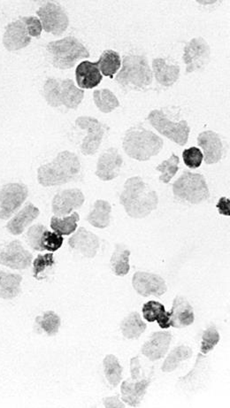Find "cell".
Returning <instances> with one entry per match:
<instances>
[{
	"label": "cell",
	"mask_w": 230,
	"mask_h": 408,
	"mask_svg": "<svg viewBox=\"0 0 230 408\" xmlns=\"http://www.w3.org/2000/svg\"><path fill=\"white\" fill-rule=\"evenodd\" d=\"M119 203L129 217L144 219L157 208L159 196L143 178L137 175L126 180Z\"/></svg>",
	"instance_id": "cell-1"
},
{
	"label": "cell",
	"mask_w": 230,
	"mask_h": 408,
	"mask_svg": "<svg viewBox=\"0 0 230 408\" xmlns=\"http://www.w3.org/2000/svg\"><path fill=\"white\" fill-rule=\"evenodd\" d=\"M81 168L78 156L70 150H63L52 162L40 166L37 169V181L43 187L61 186L74 181Z\"/></svg>",
	"instance_id": "cell-2"
},
{
	"label": "cell",
	"mask_w": 230,
	"mask_h": 408,
	"mask_svg": "<svg viewBox=\"0 0 230 408\" xmlns=\"http://www.w3.org/2000/svg\"><path fill=\"white\" fill-rule=\"evenodd\" d=\"M163 146L162 137L142 126L129 128L122 142L126 155L138 162L149 161L162 152Z\"/></svg>",
	"instance_id": "cell-3"
},
{
	"label": "cell",
	"mask_w": 230,
	"mask_h": 408,
	"mask_svg": "<svg viewBox=\"0 0 230 408\" xmlns=\"http://www.w3.org/2000/svg\"><path fill=\"white\" fill-rule=\"evenodd\" d=\"M122 64V68L115 77L119 86L131 90H144L153 84V70L146 56H125Z\"/></svg>",
	"instance_id": "cell-4"
},
{
	"label": "cell",
	"mask_w": 230,
	"mask_h": 408,
	"mask_svg": "<svg viewBox=\"0 0 230 408\" xmlns=\"http://www.w3.org/2000/svg\"><path fill=\"white\" fill-rule=\"evenodd\" d=\"M52 56L53 67L66 70L73 68L81 59L90 58V52L77 37H67L52 41L46 46Z\"/></svg>",
	"instance_id": "cell-5"
},
{
	"label": "cell",
	"mask_w": 230,
	"mask_h": 408,
	"mask_svg": "<svg viewBox=\"0 0 230 408\" xmlns=\"http://www.w3.org/2000/svg\"><path fill=\"white\" fill-rule=\"evenodd\" d=\"M173 193L182 202L198 205L209 200L210 191L203 175L184 171L173 184Z\"/></svg>",
	"instance_id": "cell-6"
},
{
	"label": "cell",
	"mask_w": 230,
	"mask_h": 408,
	"mask_svg": "<svg viewBox=\"0 0 230 408\" xmlns=\"http://www.w3.org/2000/svg\"><path fill=\"white\" fill-rule=\"evenodd\" d=\"M148 122L162 136L169 138L180 146H184L190 137L191 127L187 121H170L162 110H153L148 115Z\"/></svg>",
	"instance_id": "cell-7"
},
{
	"label": "cell",
	"mask_w": 230,
	"mask_h": 408,
	"mask_svg": "<svg viewBox=\"0 0 230 408\" xmlns=\"http://www.w3.org/2000/svg\"><path fill=\"white\" fill-rule=\"evenodd\" d=\"M75 125L87 131V136L81 144L82 153L86 156L95 155L105 137L106 125L91 116H80L75 120Z\"/></svg>",
	"instance_id": "cell-8"
},
{
	"label": "cell",
	"mask_w": 230,
	"mask_h": 408,
	"mask_svg": "<svg viewBox=\"0 0 230 408\" xmlns=\"http://www.w3.org/2000/svg\"><path fill=\"white\" fill-rule=\"evenodd\" d=\"M43 30L53 36H61L69 26V18L64 8L58 3L47 2L37 11Z\"/></svg>",
	"instance_id": "cell-9"
},
{
	"label": "cell",
	"mask_w": 230,
	"mask_h": 408,
	"mask_svg": "<svg viewBox=\"0 0 230 408\" xmlns=\"http://www.w3.org/2000/svg\"><path fill=\"white\" fill-rule=\"evenodd\" d=\"M186 73L203 70L211 61V48L207 41L202 37H195L185 46L184 56Z\"/></svg>",
	"instance_id": "cell-10"
},
{
	"label": "cell",
	"mask_w": 230,
	"mask_h": 408,
	"mask_svg": "<svg viewBox=\"0 0 230 408\" xmlns=\"http://www.w3.org/2000/svg\"><path fill=\"white\" fill-rule=\"evenodd\" d=\"M28 196V188L26 184H5L0 190V219H10L23 205Z\"/></svg>",
	"instance_id": "cell-11"
},
{
	"label": "cell",
	"mask_w": 230,
	"mask_h": 408,
	"mask_svg": "<svg viewBox=\"0 0 230 408\" xmlns=\"http://www.w3.org/2000/svg\"><path fill=\"white\" fill-rule=\"evenodd\" d=\"M33 262L32 253L25 249L20 240L10 242L0 253V264L9 269L23 271Z\"/></svg>",
	"instance_id": "cell-12"
},
{
	"label": "cell",
	"mask_w": 230,
	"mask_h": 408,
	"mask_svg": "<svg viewBox=\"0 0 230 408\" xmlns=\"http://www.w3.org/2000/svg\"><path fill=\"white\" fill-rule=\"evenodd\" d=\"M134 290L142 297H160L168 291L166 282L162 276L152 273L137 272L132 278Z\"/></svg>",
	"instance_id": "cell-13"
},
{
	"label": "cell",
	"mask_w": 230,
	"mask_h": 408,
	"mask_svg": "<svg viewBox=\"0 0 230 408\" xmlns=\"http://www.w3.org/2000/svg\"><path fill=\"white\" fill-rule=\"evenodd\" d=\"M85 196L80 189H67L57 193L52 202V213L57 217H65L75 210L81 208Z\"/></svg>",
	"instance_id": "cell-14"
},
{
	"label": "cell",
	"mask_w": 230,
	"mask_h": 408,
	"mask_svg": "<svg viewBox=\"0 0 230 408\" xmlns=\"http://www.w3.org/2000/svg\"><path fill=\"white\" fill-rule=\"evenodd\" d=\"M124 165V158L115 147H110L97 159L96 177L99 180L109 182L119 177Z\"/></svg>",
	"instance_id": "cell-15"
},
{
	"label": "cell",
	"mask_w": 230,
	"mask_h": 408,
	"mask_svg": "<svg viewBox=\"0 0 230 408\" xmlns=\"http://www.w3.org/2000/svg\"><path fill=\"white\" fill-rule=\"evenodd\" d=\"M198 144L203 150L206 164H216L222 161L224 155V146L218 133L213 130L203 131L198 135Z\"/></svg>",
	"instance_id": "cell-16"
},
{
	"label": "cell",
	"mask_w": 230,
	"mask_h": 408,
	"mask_svg": "<svg viewBox=\"0 0 230 408\" xmlns=\"http://www.w3.org/2000/svg\"><path fill=\"white\" fill-rule=\"evenodd\" d=\"M68 246L86 258L93 259L100 247V240L97 235L80 227L68 240Z\"/></svg>",
	"instance_id": "cell-17"
},
{
	"label": "cell",
	"mask_w": 230,
	"mask_h": 408,
	"mask_svg": "<svg viewBox=\"0 0 230 408\" xmlns=\"http://www.w3.org/2000/svg\"><path fill=\"white\" fill-rule=\"evenodd\" d=\"M31 37L23 21H12L6 27L3 45L8 52H17L30 45Z\"/></svg>",
	"instance_id": "cell-18"
},
{
	"label": "cell",
	"mask_w": 230,
	"mask_h": 408,
	"mask_svg": "<svg viewBox=\"0 0 230 408\" xmlns=\"http://www.w3.org/2000/svg\"><path fill=\"white\" fill-rule=\"evenodd\" d=\"M171 340L170 332H154L142 347V353L153 362L162 359L168 353Z\"/></svg>",
	"instance_id": "cell-19"
},
{
	"label": "cell",
	"mask_w": 230,
	"mask_h": 408,
	"mask_svg": "<svg viewBox=\"0 0 230 408\" xmlns=\"http://www.w3.org/2000/svg\"><path fill=\"white\" fill-rule=\"evenodd\" d=\"M75 78L79 88L82 90L93 89L102 83L103 75L97 62L82 61L75 69Z\"/></svg>",
	"instance_id": "cell-20"
},
{
	"label": "cell",
	"mask_w": 230,
	"mask_h": 408,
	"mask_svg": "<svg viewBox=\"0 0 230 408\" xmlns=\"http://www.w3.org/2000/svg\"><path fill=\"white\" fill-rule=\"evenodd\" d=\"M39 215L40 210L32 203L28 202L21 211H19L14 217L10 219V221L6 224V230L12 236H19V235L23 233L26 228L32 224Z\"/></svg>",
	"instance_id": "cell-21"
},
{
	"label": "cell",
	"mask_w": 230,
	"mask_h": 408,
	"mask_svg": "<svg viewBox=\"0 0 230 408\" xmlns=\"http://www.w3.org/2000/svg\"><path fill=\"white\" fill-rule=\"evenodd\" d=\"M171 327L184 328L190 326L194 322V311L187 300L184 297H175L171 312Z\"/></svg>",
	"instance_id": "cell-22"
},
{
	"label": "cell",
	"mask_w": 230,
	"mask_h": 408,
	"mask_svg": "<svg viewBox=\"0 0 230 408\" xmlns=\"http://www.w3.org/2000/svg\"><path fill=\"white\" fill-rule=\"evenodd\" d=\"M151 379L137 380L131 382L129 380L122 382L121 391L122 400L132 407L140 406L146 394L147 388L151 385Z\"/></svg>",
	"instance_id": "cell-23"
},
{
	"label": "cell",
	"mask_w": 230,
	"mask_h": 408,
	"mask_svg": "<svg viewBox=\"0 0 230 408\" xmlns=\"http://www.w3.org/2000/svg\"><path fill=\"white\" fill-rule=\"evenodd\" d=\"M180 72L181 69L178 65L169 64L165 59L157 58L153 61V74L160 86H174L179 79Z\"/></svg>",
	"instance_id": "cell-24"
},
{
	"label": "cell",
	"mask_w": 230,
	"mask_h": 408,
	"mask_svg": "<svg viewBox=\"0 0 230 408\" xmlns=\"http://www.w3.org/2000/svg\"><path fill=\"white\" fill-rule=\"evenodd\" d=\"M84 90L79 89L72 79H59V101L68 109H77L84 99Z\"/></svg>",
	"instance_id": "cell-25"
},
{
	"label": "cell",
	"mask_w": 230,
	"mask_h": 408,
	"mask_svg": "<svg viewBox=\"0 0 230 408\" xmlns=\"http://www.w3.org/2000/svg\"><path fill=\"white\" fill-rule=\"evenodd\" d=\"M23 276L0 271V299L14 300L21 293Z\"/></svg>",
	"instance_id": "cell-26"
},
{
	"label": "cell",
	"mask_w": 230,
	"mask_h": 408,
	"mask_svg": "<svg viewBox=\"0 0 230 408\" xmlns=\"http://www.w3.org/2000/svg\"><path fill=\"white\" fill-rule=\"evenodd\" d=\"M112 206L108 202L97 200L87 216V222L97 229H106L111 221Z\"/></svg>",
	"instance_id": "cell-27"
},
{
	"label": "cell",
	"mask_w": 230,
	"mask_h": 408,
	"mask_svg": "<svg viewBox=\"0 0 230 408\" xmlns=\"http://www.w3.org/2000/svg\"><path fill=\"white\" fill-rule=\"evenodd\" d=\"M146 323L137 312L131 313L121 323V331L128 340H138L146 331Z\"/></svg>",
	"instance_id": "cell-28"
},
{
	"label": "cell",
	"mask_w": 230,
	"mask_h": 408,
	"mask_svg": "<svg viewBox=\"0 0 230 408\" xmlns=\"http://www.w3.org/2000/svg\"><path fill=\"white\" fill-rule=\"evenodd\" d=\"M97 64H99V68L102 75L109 77L110 79H113L115 75L121 68V56L113 50H106L100 56Z\"/></svg>",
	"instance_id": "cell-29"
},
{
	"label": "cell",
	"mask_w": 230,
	"mask_h": 408,
	"mask_svg": "<svg viewBox=\"0 0 230 408\" xmlns=\"http://www.w3.org/2000/svg\"><path fill=\"white\" fill-rule=\"evenodd\" d=\"M93 100L97 108L104 114H110L121 106L117 97L109 89L94 90Z\"/></svg>",
	"instance_id": "cell-30"
},
{
	"label": "cell",
	"mask_w": 230,
	"mask_h": 408,
	"mask_svg": "<svg viewBox=\"0 0 230 408\" xmlns=\"http://www.w3.org/2000/svg\"><path fill=\"white\" fill-rule=\"evenodd\" d=\"M129 256L131 251L122 244H117L111 257L112 271L117 276H124L128 274L131 266H129Z\"/></svg>",
	"instance_id": "cell-31"
},
{
	"label": "cell",
	"mask_w": 230,
	"mask_h": 408,
	"mask_svg": "<svg viewBox=\"0 0 230 408\" xmlns=\"http://www.w3.org/2000/svg\"><path fill=\"white\" fill-rule=\"evenodd\" d=\"M80 220V215L77 212H74L71 215L66 217H57L52 216L51 219L52 230L61 236H69L75 233L77 230V222Z\"/></svg>",
	"instance_id": "cell-32"
},
{
	"label": "cell",
	"mask_w": 230,
	"mask_h": 408,
	"mask_svg": "<svg viewBox=\"0 0 230 408\" xmlns=\"http://www.w3.org/2000/svg\"><path fill=\"white\" fill-rule=\"evenodd\" d=\"M191 356L192 350L191 347H187V345H180L169 353V356L163 363L162 370L165 373L173 372L178 368L180 363L190 359Z\"/></svg>",
	"instance_id": "cell-33"
},
{
	"label": "cell",
	"mask_w": 230,
	"mask_h": 408,
	"mask_svg": "<svg viewBox=\"0 0 230 408\" xmlns=\"http://www.w3.org/2000/svg\"><path fill=\"white\" fill-rule=\"evenodd\" d=\"M104 371L109 384L116 387L122 378V367L113 354H108L104 359Z\"/></svg>",
	"instance_id": "cell-34"
},
{
	"label": "cell",
	"mask_w": 230,
	"mask_h": 408,
	"mask_svg": "<svg viewBox=\"0 0 230 408\" xmlns=\"http://www.w3.org/2000/svg\"><path fill=\"white\" fill-rule=\"evenodd\" d=\"M36 322L48 336H55L59 332L61 320L53 311H46L43 315L37 316Z\"/></svg>",
	"instance_id": "cell-35"
},
{
	"label": "cell",
	"mask_w": 230,
	"mask_h": 408,
	"mask_svg": "<svg viewBox=\"0 0 230 408\" xmlns=\"http://www.w3.org/2000/svg\"><path fill=\"white\" fill-rule=\"evenodd\" d=\"M180 159L175 153L169 157L168 159L160 163L156 167V171L162 173L160 177V181L163 182V184H169L175 177L176 173L179 171Z\"/></svg>",
	"instance_id": "cell-36"
},
{
	"label": "cell",
	"mask_w": 230,
	"mask_h": 408,
	"mask_svg": "<svg viewBox=\"0 0 230 408\" xmlns=\"http://www.w3.org/2000/svg\"><path fill=\"white\" fill-rule=\"evenodd\" d=\"M43 96L47 104L52 108H57L61 106L59 101V79L48 78L43 86Z\"/></svg>",
	"instance_id": "cell-37"
},
{
	"label": "cell",
	"mask_w": 230,
	"mask_h": 408,
	"mask_svg": "<svg viewBox=\"0 0 230 408\" xmlns=\"http://www.w3.org/2000/svg\"><path fill=\"white\" fill-rule=\"evenodd\" d=\"M142 312H143L144 318L149 322L159 321L166 313L163 304L154 300L148 301L144 304Z\"/></svg>",
	"instance_id": "cell-38"
},
{
	"label": "cell",
	"mask_w": 230,
	"mask_h": 408,
	"mask_svg": "<svg viewBox=\"0 0 230 408\" xmlns=\"http://www.w3.org/2000/svg\"><path fill=\"white\" fill-rule=\"evenodd\" d=\"M47 231V228L43 224H35L28 228L26 233V240L28 246L37 252H44L42 246H41V240L44 232Z\"/></svg>",
	"instance_id": "cell-39"
},
{
	"label": "cell",
	"mask_w": 230,
	"mask_h": 408,
	"mask_svg": "<svg viewBox=\"0 0 230 408\" xmlns=\"http://www.w3.org/2000/svg\"><path fill=\"white\" fill-rule=\"evenodd\" d=\"M63 242H64V238L61 235L47 230L43 233L41 246H42L44 251L55 253L62 246Z\"/></svg>",
	"instance_id": "cell-40"
},
{
	"label": "cell",
	"mask_w": 230,
	"mask_h": 408,
	"mask_svg": "<svg viewBox=\"0 0 230 408\" xmlns=\"http://www.w3.org/2000/svg\"><path fill=\"white\" fill-rule=\"evenodd\" d=\"M220 334L215 326H210L204 331L202 336V343H201V353L207 354L218 344L220 342Z\"/></svg>",
	"instance_id": "cell-41"
},
{
	"label": "cell",
	"mask_w": 230,
	"mask_h": 408,
	"mask_svg": "<svg viewBox=\"0 0 230 408\" xmlns=\"http://www.w3.org/2000/svg\"><path fill=\"white\" fill-rule=\"evenodd\" d=\"M55 264V257L52 253L39 254L33 262V274L37 280H40L39 275L45 272L47 269L52 268Z\"/></svg>",
	"instance_id": "cell-42"
},
{
	"label": "cell",
	"mask_w": 230,
	"mask_h": 408,
	"mask_svg": "<svg viewBox=\"0 0 230 408\" xmlns=\"http://www.w3.org/2000/svg\"><path fill=\"white\" fill-rule=\"evenodd\" d=\"M182 159L184 164L189 168L196 169L200 167L204 161L203 153L198 147H191L182 152Z\"/></svg>",
	"instance_id": "cell-43"
},
{
	"label": "cell",
	"mask_w": 230,
	"mask_h": 408,
	"mask_svg": "<svg viewBox=\"0 0 230 408\" xmlns=\"http://www.w3.org/2000/svg\"><path fill=\"white\" fill-rule=\"evenodd\" d=\"M21 20L23 21L25 26H26L28 35H30L31 39L41 36L43 27L39 18L36 17H21Z\"/></svg>",
	"instance_id": "cell-44"
},
{
	"label": "cell",
	"mask_w": 230,
	"mask_h": 408,
	"mask_svg": "<svg viewBox=\"0 0 230 408\" xmlns=\"http://www.w3.org/2000/svg\"><path fill=\"white\" fill-rule=\"evenodd\" d=\"M131 378L133 381H137L141 378V364L138 357L132 358L131 360Z\"/></svg>",
	"instance_id": "cell-45"
},
{
	"label": "cell",
	"mask_w": 230,
	"mask_h": 408,
	"mask_svg": "<svg viewBox=\"0 0 230 408\" xmlns=\"http://www.w3.org/2000/svg\"><path fill=\"white\" fill-rule=\"evenodd\" d=\"M217 208L219 210L220 215L229 216L230 215V202L229 199L226 197H222L217 204Z\"/></svg>",
	"instance_id": "cell-46"
},
{
	"label": "cell",
	"mask_w": 230,
	"mask_h": 408,
	"mask_svg": "<svg viewBox=\"0 0 230 408\" xmlns=\"http://www.w3.org/2000/svg\"><path fill=\"white\" fill-rule=\"evenodd\" d=\"M104 405H105L106 407L113 408V407H126L125 405L119 400L118 396H112V397H107L104 398Z\"/></svg>",
	"instance_id": "cell-47"
}]
</instances>
